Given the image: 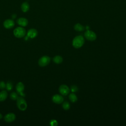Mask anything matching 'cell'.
Wrapping results in <instances>:
<instances>
[{"label": "cell", "mask_w": 126, "mask_h": 126, "mask_svg": "<svg viewBox=\"0 0 126 126\" xmlns=\"http://www.w3.org/2000/svg\"><path fill=\"white\" fill-rule=\"evenodd\" d=\"M62 107L64 110H67L70 108V104L68 101H65L63 103Z\"/></svg>", "instance_id": "cell-18"}, {"label": "cell", "mask_w": 126, "mask_h": 126, "mask_svg": "<svg viewBox=\"0 0 126 126\" xmlns=\"http://www.w3.org/2000/svg\"><path fill=\"white\" fill-rule=\"evenodd\" d=\"M74 29L76 31L81 32V31H83L84 30L85 27L83 26H82V25H81L80 24L77 23L74 25Z\"/></svg>", "instance_id": "cell-16"}, {"label": "cell", "mask_w": 126, "mask_h": 126, "mask_svg": "<svg viewBox=\"0 0 126 126\" xmlns=\"http://www.w3.org/2000/svg\"><path fill=\"white\" fill-rule=\"evenodd\" d=\"M69 98L71 102H75L77 100V97L74 93H71L69 95Z\"/></svg>", "instance_id": "cell-17"}, {"label": "cell", "mask_w": 126, "mask_h": 126, "mask_svg": "<svg viewBox=\"0 0 126 126\" xmlns=\"http://www.w3.org/2000/svg\"><path fill=\"white\" fill-rule=\"evenodd\" d=\"M7 97V93L6 91L3 90L0 92V101L5 100Z\"/></svg>", "instance_id": "cell-14"}, {"label": "cell", "mask_w": 126, "mask_h": 126, "mask_svg": "<svg viewBox=\"0 0 126 126\" xmlns=\"http://www.w3.org/2000/svg\"><path fill=\"white\" fill-rule=\"evenodd\" d=\"M50 62V58L47 56H43L41 57L38 62V65L41 67L47 65Z\"/></svg>", "instance_id": "cell-4"}, {"label": "cell", "mask_w": 126, "mask_h": 126, "mask_svg": "<svg viewBox=\"0 0 126 126\" xmlns=\"http://www.w3.org/2000/svg\"><path fill=\"white\" fill-rule=\"evenodd\" d=\"M14 25V21L12 19H6L3 22V26L5 28L7 29L12 28Z\"/></svg>", "instance_id": "cell-9"}, {"label": "cell", "mask_w": 126, "mask_h": 126, "mask_svg": "<svg viewBox=\"0 0 126 126\" xmlns=\"http://www.w3.org/2000/svg\"><path fill=\"white\" fill-rule=\"evenodd\" d=\"M21 8V10L23 12H26L29 10L30 6H29V3L27 2H24L22 3Z\"/></svg>", "instance_id": "cell-13"}, {"label": "cell", "mask_w": 126, "mask_h": 126, "mask_svg": "<svg viewBox=\"0 0 126 126\" xmlns=\"http://www.w3.org/2000/svg\"><path fill=\"white\" fill-rule=\"evenodd\" d=\"M13 88V85L11 82H7L6 84L5 88L7 91H11Z\"/></svg>", "instance_id": "cell-19"}, {"label": "cell", "mask_w": 126, "mask_h": 126, "mask_svg": "<svg viewBox=\"0 0 126 126\" xmlns=\"http://www.w3.org/2000/svg\"><path fill=\"white\" fill-rule=\"evenodd\" d=\"M16 119V116L15 114L13 113H9L7 114L4 117V121L7 123H11L14 121Z\"/></svg>", "instance_id": "cell-8"}, {"label": "cell", "mask_w": 126, "mask_h": 126, "mask_svg": "<svg viewBox=\"0 0 126 126\" xmlns=\"http://www.w3.org/2000/svg\"><path fill=\"white\" fill-rule=\"evenodd\" d=\"M26 32L25 29L22 27H18L13 31L14 36L17 38H22L25 36Z\"/></svg>", "instance_id": "cell-3"}, {"label": "cell", "mask_w": 126, "mask_h": 126, "mask_svg": "<svg viewBox=\"0 0 126 126\" xmlns=\"http://www.w3.org/2000/svg\"><path fill=\"white\" fill-rule=\"evenodd\" d=\"M38 32L35 29H30L27 32V36L30 38H34L37 35Z\"/></svg>", "instance_id": "cell-11"}, {"label": "cell", "mask_w": 126, "mask_h": 126, "mask_svg": "<svg viewBox=\"0 0 126 126\" xmlns=\"http://www.w3.org/2000/svg\"><path fill=\"white\" fill-rule=\"evenodd\" d=\"M85 37L87 39L90 41H94L96 38V34L93 31L87 30L84 33Z\"/></svg>", "instance_id": "cell-5"}, {"label": "cell", "mask_w": 126, "mask_h": 126, "mask_svg": "<svg viewBox=\"0 0 126 126\" xmlns=\"http://www.w3.org/2000/svg\"><path fill=\"white\" fill-rule=\"evenodd\" d=\"M53 60L54 62L55 63L60 64V63H61L63 62V58L61 56H60L59 55H57V56H55L53 58Z\"/></svg>", "instance_id": "cell-15"}, {"label": "cell", "mask_w": 126, "mask_h": 126, "mask_svg": "<svg viewBox=\"0 0 126 126\" xmlns=\"http://www.w3.org/2000/svg\"><path fill=\"white\" fill-rule=\"evenodd\" d=\"M2 118V115L0 113V120Z\"/></svg>", "instance_id": "cell-24"}, {"label": "cell", "mask_w": 126, "mask_h": 126, "mask_svg": "<svg viewBox=\"0 0 126 126\" xmlns=\"http://www.w3.org/2000/svg\"><path fill=\"white\" fill-rule=\"evenodd\" d=\"M84 43V38L82 35H78L74 38L72 40V45L75 48L81 47Z\"/></svg>", "instance_id": "cell-1"}, {"label": "cell", "mask_w": 126, "mask_h": 126, "mask_svg": "<svg viewBox=\"0 0 126 126\" xmlns=\"http://www.w3.org/2000/svg\"><path fill=\"white\" fill-rule=\"evenodd\" d=\"M59 92L63 95H66L69 92V89L65 85H62L59 87Z\"/></svg>", "instance_id": "cell-7"}, {"label": "cell", "mask_w": 126, "mask_h": 126, "mask_svg": "<svg viewBox=\"0 0 126 126\" xmlns=\"http://www.w3.org/2000/svg\"><path fill=\"white\" fill-rule=\"evenodd\" d=\"M6 84L3 81H0V89H4L5 88Z\"/></svg>", "instance_id": "cell-23"}, {"label": "cell", "mask_w": 126, "mask_h": 126, "mask_svg": "<svg viewBox=\"0 0 126 126\" xmlns=\"http://www.w3.org/2000/svg\"><path fill=\"white\" fill-rule=\"evenodd\" d=\"M10 97L11 99L15 100L17 99V98L18 97V94L17 93H16L15 92H12L10 94Z\"/></svg>", "instance_id": "cell-20"}, {"label": "cell", "mask_w": 126, "mask_h": 126, "mask_svg": "<svg viewBox=\"0 0 126 126\" xmlns=\"http://www.w3.org/2000/svg\"><path fill=\"white\" fill-rule=\"evenodd\" d=\"M58 124V122L55 120H52L50 122V125L52 126H56Z\"/></svg>", "instance_id": "cell-22"}, {"label": "cell", "mask_w": 126, "mask_h": 126, "mask_svg": "<svg viewBox=\"0 0 126 126\" xmlns=\"http://www.w3.org/2000/svg\"><path fill=\"white\" fill-rule=\"evenodd\" d=\"M24 88H25L24 85L21 82H18L16 86V89L17 93L21 96H23V97H24L25 96V94L23 93V91L24 90Z\"/></svg>", "instance_id": "cell-6"}, {"label": "cell", "mask_w": 126, "mask_h": 126, "mask_svg": "<svg viewBox=\"0 0 126 126\" xmlns=\"http://www.w3.org/2000/svg\"><path fill=\"white\" fill-rule=\"evenodd\" d=\"M16 100L18 108L21 111H25L27 108V103L24 97L23 96H20Z\"/></svg>", "instance_id": "cell-2"}, {"label": "cell", "mask_w": 126, "mask_h": 126, "mask_svg": "<svg viewBox=\"0 0 126 126\" xmlns=\"http://www.w3.org/2000/svg\"><path fill=\"white\" fill-rule=\"evenodd\" d=\"M70 90H71V91L72 93H75V92H76L78 91V88L77 86H76V85H72L70 87Z\"/></svg>", "instance_id": "cell-21"}, {"label": "cell", "mask_w": 126, "mask_h": 126, "mask_svg": "<svg viewBox=\"0 0 126 126\" xmlns=\"http://www.w3.org/2000/svg\"><path fill=\"white\" fill-rule=\"evenodd\" d=\"M17 23L21 27H26L28 24V21L25 18L21 17L17 20Z\"/></svg>", "instance_id": "cell-12"}, {"label": "cell", "mask_w": 126, "mask_h": 126, "mask_svg": "<svg viewBox=\"0 0 126 126\" xmlns=\"http://www.w3.org/2000/svg\"><path fill=\"white\" fill-rule=\"evenodd\" d=\"M52 101L56 104H61L63 102V98L61 95L56 94L52 96Z\"/></svg>", "instance_id": "cell-10"}]
</instances>
